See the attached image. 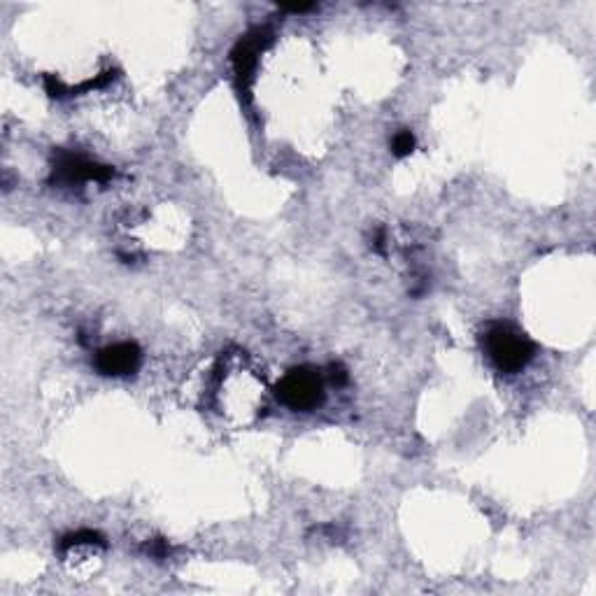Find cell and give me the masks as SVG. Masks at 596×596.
Returning a JSON list of instances; mask_svg holds the SVG:
<instances>
[{"instance_id":"cell-1","label":"cell","mask_w":596,"mask_h":596,"mask_svg":"<svg viewBox=\"0 0 596 596\" xmlns=\"http://www.w3.org/2000/svg\"><path fill=\"white\" fill-rule=\"evenodd\" d=\"M485 345L496 368L503 373H520L534 359V345H531V340L524 338L520 331L510 329V326H492L487 331Z\"/></svg>"},{"instance_id":"cell-2","label":"cell","mask_w":596,"mask_h":596,"mask_svg":"<svg viewBox=\"0 0 596 596\" xmlns=\"http://www.w3.org/2000/svg\"><path fill=\"white\" fill-rule=\"evenodd\" d=\"M280 401L292 410H315L324 399L322 378L312 368H292L278 385Z\"/></svg>"},{"instance_id":"cell-3","label":"cell","mask_w":596,"mask_h":596,"mask_svg":"<svg viewBox=\"0 0 596 596\" xmlns=\"http://www.w3.org/2000/svg\"><path fill=\"white\" fill-rule=\"evenodd\" d=\"M115 170L108 166H98V163H91L80 154H68L61 152L59 159L54 163V177L59 182L66 184H77V182H105L110 180Z\"/></svg>"},{"instance_id":"cell-4","label":"cell","mask_w":596,"mask_h":596,"mask_svg":"<svg viewBox=\"0 0 596 596\" xmlns=\"http://www.w3.org/2000/svg\"><path fill=\"white\" fill-rule=\"evenodd\" d=\"M140 359H143V354H140V347L136 343H117L98 352L96 368L103 375L122 378V375L138 371Z\"/></svg>"},{"instance_id":"cell-5","label":"cell","mask_w":596,"mask_h":596,"mask_svg":"<svg viewBox=\"0 0 596 596\" xmlns=\"http://www.w3.org/2000/svg\"><path fill=\"white\" fill-rule=\"evenodd\" d=\"M264 38L266 35L257 31L240 40L238 47L233 49V68H236L238 80L243 84L252 80L254 68H257V56L261 49H264Z\"/></svg>"},{"instance_id":"cell-6","label":"cell","mask_w":596,"mask_h":596,"mask_svg":"<svg viewBox=\"0 0 596 596\" xmlns=\"http://www.w3.org/2000/svg\"><path fill=\"white\" fill-rule=\"evenodd\" d=\"M392 149H394V154L396 156H408V154H413V149H415V136L410 131H399L394 136V140H392Z\"/></svg>"},{"instance_id":"cell-7","label":"cell","mask_w":596,"mask_h":596,"mask_svg":"<svg viewBox=\"0 0 596 596\" xmlns=\"http://www.w3.org/2000/svg\"><path fill=\"white\" fill-rule=\"evenodd\" d=\"M333 382H338V385H345L347 382V373L343 366H333Z\"/></svg>"}]
</instances>
